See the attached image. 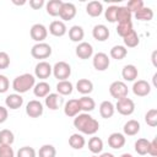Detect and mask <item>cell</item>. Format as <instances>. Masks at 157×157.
<instances>
[{
  "mask_svg": "<svg viewBox=\"0 0 157 157\" xmlns=\"http://www.w3.org/2000/svg\"><path fill=\"white\" fill-rule=\"evenodd\" d=\"M75 53L80 59L86 60V59H90L93 55V47L88 42H81L75 48Z\"/></svg>",
  "mask_w": 157,
  "mask_h": 157,
  "instance_id": "cell-11",
  "label": "cell"
},
{
  "mask_svg": "<svg viewBox=\"0 0 157 157\" xmlns=\"http://www.w3.org/2000/svg\"><path fill=\"white\" fill-rule=\"evenodd\" d=\"M72 90H74V86L70 81L67 80H64V81H59L56 83V91H58V94H61V96H69L72 93Z\"/></svg>",
  "mask_w": 157,
  "mask_h": 157,
  "instance_id": "cell-31",
  "label": "cell"
},
{
  "mask_svg": "<svg viewBox=\"0 0 157 157\" xmlns=\"http://www.w3.org/2000/svg\"><path fill=\"white\" fill-rule=\"evenodd\" d=\"M109 64H110V60L105 53L99 52V53H96L93 55L92 65L97 71H105L109 67Z\"/></svg>",
  "mask_w": 157,
  "mask_h": 157,
  "instance_id": "cell-7",
  "label": "cell"
},
{
  "mask_svg": "<svg viewBox=\"0 0 157 157\" xmlns=\"http://www.w3.org/2000/svg\"><path fill=\"white\" fill-rule=\"evenodd\" d=\"M36 85V77L32 74H22L20 76H16L12 81V88L16 93L22 94L28 92L31 88H33Z\"/></svg>",
  "mask_w": 157,
  "mask_h": 157,
  "instance_id": "cell-2",
  "label": "cell"
},
{
  "mask_svg": "<svg viewBox=\"0 0 157 157\" xmlns=\"http://www.w3.org/2000/svg\"><path fill=\"white\" fill-rule=\"evenodd\" d=\"M145 121L151 128H155L157 125V109L156 108L147 110V113L145 114Z\"/></svg>",
  "mask_w": 157,
  "mask_h": 157,
  "instance_id": "cell-40",
  "label": "cell"
},
{
  "mask_svg": "<svg viewBox=\"0 0 157 157\" xmlns=\"http://www.w3.org/2000/svg\"><path fill=\"white\" fill-rule=\"evenodd\" d=\"M135 18L139 20V21H151L153 18V11L151 7H142L140 9L139 11H136L134 13Z\"/></svg>",
  "mask_w": 157,
  "mask_h": 157,
  "instance_id": "cell-33",
  "label": "cell"
},
{
  "mask_svg": "<svg viewBox=\"0 0 157 157\" xmlns=\"http://www.w3.org/2000/svg\"><path fill=\"white\" fill-rule=\"evenodd\" d=\"M114 107H115V110H118V113L121 115H131L135 112V103L132 99L128 97L118 99Z\"/></svg>",
  "mask_w": 157,
  "mask_h": 157,
  "instance_id": "cell-6",
  "label": "cell"
},
{
  "mask_svg": "<svg viewBox=\"0 0 157 157\" xmlns=\"http://www.w3.org/2000/svg\"><path fill=\"white\" fill-rule=\"evenodd\" d=\"M23 104V98L21 94L18 93H11L5 98V105L6 108H10L12 110H16L18 108H21Z\"/></svg>",
  "mask_w": 157,
  "mask_h": 157,
  "instance_id": "cell-14",
  "label": "cell"
},
{
  "mask_svg": "<svg viewBox=\"0 0 157 157\" xmlns=\"http://www.w3.org/2000/svg\"><path fill=\"white\" fill-rule=\"evenodd\" d=\"M80 104L78 99H69L64 105V113L69 118H75L77 114H80Z\"/></svg>",
  "mask_w": 157,
  "mask_h": 157,
  "instance_id": "cell-15",
  "label": "cell"
},
{
  "mask_svg": "<svg viewBox=\"0 0 157 157\" xmlns=\"http://www.w3.org/2000/svg\"><path fill=\"white\" fill-rule=\"evenodd\" d=\"M83 37H85V31H83V28L81 27V26H78V25H75V26H72L70 29H69V38L72 40V42H76V43H81L82 42V39H83Z\"/></svg>",
  "mask_w": 157,
  "mask_h": 157,
  "instance_id": "cell-28",
  "label": "cell"
},
{
  "mask_svg": "<svg viewBox=\"0 0 157 157\" xmlns=\"http://www.w3.org/2000/svg\"><path fill=\"white\" fill-rule=\"evenodd\" d=\"M110 56L115 60H123L128 55V49L124 45H114L110 49Z\"/></svg>",
  "mask_w": 157,
  "mask_h": 157,
  "instance_id": "cell-36",
  "label": "cell"
},
{
  "mask_svg": "<svg viewBox=\"0 0 157 157\" xmlns=\"http://www.w3.org/2000/svg\"><path fill=\"white\" fill-rule=\"evenodd\" d=\"M98 157H115L113 153H110V152H103V153H101Z\"/></svg>",
  "mask_w": 157,
  "mask_h": 157,
  "instance_id": "cell-50",
  "label": "cell"
},
{
  "mask_svg": "<svg viewBox=\"0 0 157 157\" xmlns=\"http://www.w3.org/2000/svg\"><path fill=\"white\" fill-rule=\"evenodd\" d=\"M109 93H110V96L113 98H115L118 101V99L128 97L129 90H128V86L125 85V82H123V81H114L109 86Z\"/></svg>",
  "mask_w": 157,
  "mask_h": 157,
  "instance_id": "cell-5",
  "label": "cell"
},
{
  "mask_svg": "<svg viewBox=\"0 0 157 157\" xmlns=\"http://www.w3.org/2000/svg\"><path fill=\"white\" fill-rule=\"evenodd\" d=\"M92 36L98 42H104L109 37V29L105 25H96L92 29Z\"/></svg>",
  "mask_w": 157,
  "mask_h": 157,
  "instance_id": "cell-17",
  "label": "cell"
},
{
  "mask_svg": "<svg viewBox=\"0 0 157 157\" xmlns=\"http://www.w3.org/2000/svg\"><path fill=\"white\" fill-rule=\"evenodd\" d=\"M15 141V135L11 130L4 129L0 131V145H9L11 146Z\"/></svg>",
  "mask_w": 157,
  "mask_h": 157,
  "instance_id": "cell-37",
  "label": "cell"
},
{
  "mask_svg": "<svg viewBox=\"0 0 157 157\" xmlns=\"http://www.w3.org/2000/svg\"><path fill=\"white\" fill-rule=\"evenodd\" d=\"M140 128H141V125H140V123H139L137 120L130 119V120H128V121L124 124L123 131H124V134L128 135V136H134V135H136V134L140 131Z\"/></svg>",
  "mask_w": 157,
  "mask_h": 157,
  "instance_id": "cell-24",
  "label": "cell"
},
{
  "mask_svg": "<svg viewBox=\"0 0 157 157\" xmlns=\"http://www.w3.org/2000/svg\"><path fill=\"white\" fill-rule=\"evenodd\" d=\"M45 5L44 0H29V6L33 10H39Z\"/></svg>",
  "mask_w": 157,
  "mask_h": 157,
  "instance_id": "cell-48",
  "label": "cell"
},
{
  "mask_svg": "<svg viewBox=\"0 0 157 157\" xmlns=\"http://www.w3.org/2000/svg\"><path fill=\"white\" fill-rule=\"evenodd\" d=\"M114 112H115V107L110 101H103L99 104V114L102 118L109 119L114 115Z\"/></svg>",
  "mask_w": 157,
  "mask_h": 157,
  "instance_id": "cell-22",
  "label": "cell"
},
{
  "mask_svg": "<svg viewBox=\"0 0 157 157\" xmlns=\"http://www.w3.org/2000/svg\"><path fill=\"white\" fill-rule=\"evenodd\" d=\"M66 32H67V28H66V25L63 21L56 20V21H53L49 25V33L54 37H63Z\"/></svg>",
  "mask_w": 157,
  "mask_h": 157,
  "instance_id": "cell-16",
  "label": "cell"
},
{
  "mask_svg": "<svg viewBox=\"0 0 157 157\" xmlns=\"http://www.w3.org/2000/svg\"><path fill=\"white\" fill-rule=\"evenodd\" d=\"M12 2H13L15 5H25V4H26V1H21V2H17V1H15V0H13Z\"/></svg>",
  "mask_w": 157,
  "mask_h": 157,
  "instance_id": "cell-51",
  "label": "cell"
},
{
  "mask_svg": "<svg viewBox=\"0 0 157 157\" xmlns=\"http://www.w3.org/2000/svg\"><path fill=\"white\" fill-rule=\"evenodd\" d=\"M132 92L137 97H145L151 92V85L145 80H137L132 85Z\"/></svg>",
  "mask_w": 157,
  "mask_h": 157,
  "instance_id": "cell-13",
  "label": "cell"
},
{
  "mask_svg": "<svg viewBox=\"0 0 157 157\" xmlns=\"http://www.w3.org/2000/svg\"><path fill=\"white\" fill-rule=\"evenodd\" d=\"M33 93L38 98H45L50 93V85L45 81H40L36 83L33 87Z\"/></svg>",
  "mask_w": 157,
  "mask_h": 157,
  "instance_id": "cell-21",
  "label": "cell"
},
{
  "mask_svg": "<svg viewBox=\"0 0 157 157\" xmlns=\"http://www.w3.org/2000/svg\"><path fill=\"white\" fill-rule=\"evenodd\" d=\"M137 75H139V71H137V67L132 64H128L123 67L121 70V76L125 81H135L137 78Z\"/></svg>",
  "mask_w": 157,
  "mask_h": 157,
  "instance_id": "cell-23",
  "label": "cell"
},
{
  "mask_svg": "<svg viewBox=\"0 0 157 157\" xmlns=\"http://www.w3.org/2000/svg\"><path fill=\"white\" fill-rule=\"evenodd\" d=\"M56 150L53 145H43L38 151V157H55Z\"/></svg>",
  "mask_w": 157,
  "mask_h": 157,
  "instance_id": "cell-38",
  "label": "cell"
},
{
  "mask_svg": "<svg viewBox=\"0 0 157 157\" xmlns=\"http://www.w3.org/2000/svg\"><path fill=\"white\" fill-rule=\"evenodd\" d=\"M148 145H150V141L147 140V139H144V137H141V139H137L136 140V142H135V151H136V153L137 155H140V156H145V155H147V151H148Z\"/></svg>",
  "mask_w": 157,
  "mask_h": 157,
  "instance_id": "cell-34",
  "label": "cell"
},
{
  "mask_svg": "<svg viewBox=\"0 0 157 157\" xmlns=\"http://www.w3.org/2000/svg\"><path fill=\"white\" fill-rule=\"evenodd\" d=\"M86 12L91 17H98L103 12V5L99 1H90L86 5Z\"/></svg>",
  "mask_w": 157,
  "mask_h": 157,
  "instance_id": "cell-25",
  "label": "cell"
},
{
  "mask_svg": "<svg viewBox=\"0 0 157 157\" xmlns=\"http://www.w3.org/2000/svg\"><path fill=\"white\" fill-rule=\"evenodd\" d=\"M74 126L85 135H94L99 130V123L88 113L77 114L74 119Z\"/></svg>",
  "mask_w": 157,
  "mask_h": 157,
  "instance_id": "cell-1",
  "label": "cell"
},
{
  "mask_svg": "<svg viewBox=\"0 0 157 157\" xmlns=\"http://www.w3.org/2000/svg\"><path fill=\"white\" fill-rule=\"evenodd\" d=\"M0 157H15V152L9 145H0Z\"/></svg>",
  "mask_w": 157,
  "mask_h": 157,
  "instance_id": "cell-44",
  "label": "cell"
},
{
  "mask_svg": "<svg viewBox=\"0 0 157 157\" xmlns=\"http://www.w3.org/2000/svg\"><path fill=\"white\" fill-rule=\"evenodd\" d=\"M123 40H124L125 48H126V47H128V48H135V47H137L139 43H140V38H139V36H137V33H136L135 31H131L128 36H125V37L123 38Z\"/></svg>",
  "mask_w": 157,
  "mask_h": 157,
  "instance_id": "cell-35",
  "label": "cell"
},
{
  "mask_svg": "<svg viewBox=\"0 0 157 157\" xmlns=\"http://www.w3.org/2000/svg\"><path fill=\"white\" fill-rule=\"evenodd\" d=\"M88 150L93 153V155H98L102 152L103 150V141L102 139L97 137V136H92L88 140Z\"/></svg>",
  "mask_w": 157,
  "mask_h": 157,
  "instance_id": "cell-30",
  "label": "cell"
},
{
  "mask_svg": "<svg viewBox=\"0 0 157 157\" xmlns=\"http://www.w3.org/2000/svg\"><path fill=\"white\" fill-rule=\"evenodd\" d=\"M131 12H136V11H139L140 9H142L144 7V1L142 0H130V1H128V4L125 5Z\"/></svg>",
  "mask_w": 157,
  "mask_h": 157,
  "instance_id": "cell-43",
  "label": "cell"
},
{
  "mask_svg": "<svg viewBox=\"0 0 157 157\" xmlns=\"http://www.w3.org/2000/svg\"><path fill=\"white\" fill-rule=\"evenodd\" d=\"M59 16L63 20V22L64 21H71L76 16V6L72 2H63Z\"/></svg>",
  "mask_w": 157,
  "mask_h": 157,
  "instance_id": "cell-12",
  "label": "cell"
},
{
  "mask_svg": "<svg viewBox=\"0 0 157 157\" xmlns=\"http://www.w3.org/2000/svg\"><path fill=\"white\" fill-rule=\"evenodd\" d=\"M131 31H134L132 28V22H126V23H118L117 26V33L124 38L125 36H128Z\"/></svg>",
  "mask_w": 157,
  "mask_h": 157,
  "instance_id": "cell-39",
  "label": "cell"
},
{
  "mask_svg": "<svg viewBox=\"0 0 157 157\" xmlns=\"http://www.w3.org/2000/svg\"><path fill=\"white\" fill-rule=\"evenodd\" d=\"M147 153L152 157H156L157 156V140L153 139L152 141H150V145H148V151Z\"/></svg>",
  "mask_w": 157,
  "mask_h": 157,
  "instance_id": "cell-47",
  "label": "cell"
},
{
  "mask_svg": "<svg viewBox=\"0 0 157 157\" xmlns=\"http://www.w3.org/2000/svg\"><path fill=\"white\" fill-rule=\"evenodd\" d=\"M120 157H132V155H130V153H123Z\"/></svg>",
  "mask_w": 157,
  "mask_h": 157,
  "instance_id": "cell-52",
  "label": "cell"
},
{
  "mask_svg": "<svg viewBox=\"0 0 157 157\" xmlns=\"http://www.w3.org/2000/svg\"><path fill=\"white\" fill-rule=\"evenodd\" d=\"M44 103L47 108H49L50 110H56L59 109V105H60V96L58 93H49L44 98Z\"/></svg>",
  "mask_w": 157,
  "mask_h": 157,
  "instance_id": "cell-29",
  "label": "cell"
},
{
  "mask_svg": "<svg viewBox=\"0 0 157 157\" xmlns=\"http://www.w3.org/2000/svg\"><path fill=\"white\" fill-rule=\"evenodd\" d=\"M117 9H118V6H115V5H110V6H108L107 10H104V17H105V20H107L108 22H110V23L115 22Z\"/></svg>",
  "mask_w": 157,
  "mask_h": 157,
  "instance_id": "cell-42",
  "label": "cell"
},
{
  "mask_svg": "<svg viewBox=\"0 0 157 157\" xmlns=\"http://www.w3.org/2000/svg\"><path fill=\"white\" fill-rule=\"evenodd\" d=\"M108 145L109 147L114 150H119L125 145V136L121 132H113L108 137Z\"/></svg>",
  "mask_w": 157,
  "mask_h": 157,
  "instance_id": "cell-18",
  "label": "cell"
},
{
  "mask_svg": "<svg viewBox=\"0 0 157 157\" xmlns=\"http://www.w3.org/2000/svg\"><path fill=\"white\" fill-rule=\"evenodd\" d=\"M78 104H80V109L83 110L85 113H90L96 108V102L90 96H82L81 98H78Z\"/></svg>",
  "mask_w": 157,
  "mask_h": 157,
  "instance_id": "cell-26",
  "label": "cell"
},
{
  "mask_svg": "<svg viewBox=\"0 0 157 157\" xmlns=\"http://www.w3.org/2000/svg\"><path fill=\"white\" fill-rule=\"evenodd\" d=\"M43 104L37 99H32L26 104V114L29 118H39L43 114Z\"/></svg>",
  "mask_w": 157,
  "mask_h": 157,
  "instance_id": "cell-10",
  "label": "cell"
},
{
  "mask_svg": "<svg viewBox=\"0 0 157 157\" xmlns=\"http://www.w3.org/2000/svg\"><path fill=\"white\" fill-rule=\"evenodd\" d=\"M64 1L61 0H50L45 4V10H47V13L55 17V16H59V12H60V9H61V5H63Z\"/></svg>",
  "mask_w": 157,
  "mask_h": 157,
  "instance_id": "cell-27",
  "label": "cell"
},
{
  "mask_svg": "<svg viewBox=\"0 0 157 157\" xmlns=\"http://www.w3.org/2000/svg\"><path fill=\"white\" fill-rule=\"evenodd\" d=\"M29 34L33 40H36L37 43H42L48 36V29L42 23H34L29 29Z\"/></svg>",
  "mask_w": 157,
  "mask_h": 157,
  "instance_id": "cell-8",
  "label": "cell"
},
{
  "mask_svg": "<svg viewBox=\"0 0 157 157\" xmlns=\"http://www.w3.org/2000/svg\"><path fill=\"white\" fill-rule=\"evenodd\" d=\"M131 17H132V12L126 6H118L117 16H115V22H118V23L131 22Z\"/></svg>",
  "mask_w": 157,
  "mask_h": 157,
  "instance_id": "cell-19",
  "label": "cell"
},
{
  "mask_svg": "<svg viewBox=\"0 0 157 157\" xmlns=\"http://www.w3.org/2000/svg\"><path fill=\"white\" fill-rule=\"evenodd\" d=\"M92 157H98V156H97V155H93V156H92Z\"/></svg>",
  "mask_w": 157,
  "mask_h": 157,
  "instance_id": "cell-53",
  "label": "cell"
},
{
  "mask_svg": "<svg viewBox=\"0 0 157 157\" xmlns=\"http://www.w3.org/2000/svg\"><path fill=\"white\" fill-rule=\"evenodd\" d=\"M86 144L85 137L81 134H72L69 137V145L74 148V150H81Z\"/></svg>",
  "mask_w": 157,
  "mask_h": 157,
  "instance_id": "cell-32",
  "label": "cell"
},
{
  "mask_svg": "<svg viewBox=\"0 0 157 157\" xmlns=\"http://www.w3.org/2000/svg\"><path fill=\"white\" fill-rule=\"evenodd\" d=\"M55 78H58L59 81H64L67 80L71 75V66L66 63V61H58L54 64L53 66V72Z\"/></svg>",
  "mask_w": 157,
  "mask_h": 157,
  "instance_id": "cell-3",
  "label": "cell"
},
{
  "mask_svg": "<svg viewBox=\"0 0 157 157\" xmlns=\"http://www.w3.org/2000/svg\"><path fill=\"white\" fill-rule=\"evenodd\" d=\"M10 66V56L6 52H0V70L7 69Z\"/></svg>",
  "mask_w": 157,
  "mask_h": 157,
  "instance_id": "cell-45",
  "label": "cell"
},
{
  "mask_svg": "<svg viewBox=\"0 0 157 157\" xmlns=\"http://www.w3.org/2000/svg\"><path fill=\"white\" fill-rule=\"evenodd\" d=\"M7 115H9V112H7V108L0 105V124L5 123L6 119H7Z\"/></svg>",
  "mask_w": 157,
  "mask_h": 157,
  "instance_id": "cell-49",
  "label": "cell"
},
{
  "mask_svg": "<svg viewBox=\"0 0 157 157\" xmlns=\"http://www.w3.org/2000/svg\"><path fill=\"white\" fill-rule=\"evenodd\" d=\"M10 88V81L5 75H0V93L7 92Z\"/></svg>",
  "mask_w": 157,
  "mask_h": 157,
  "instance_id": "cell-46",
  "label": "cell"
},
{
  "mask_svg": "<svg viewBox=\"0 0 157 157\" xmlns=\"http://www.w3.org/2000/svg\"><path fill=\"white\" fill-rule=\"evenodd\" d=\"M31 55L34 59H47L52 55V47L48 43H36L31 49Z\"/></svg>",
  "mask_w": 157,
  "mask_h": 157,
  "instance_id": "cell-4",
  "label": "cell"
},
{
  "mask_svg": "<svg viewBox=\"0 0 157 157\" xmlns=\"http://www.w3.org/2000/svg\"><path fill=\"white\" fill-rule=\"evenodd\" d=\"M76 90H77L78 93H81L83 96H87L93 91V83L88 78H80L76 82Z\"/></svg>",
  "mask_w": 157,
  "mask_h": 157,
  "instance_id": "cell-20",
  "label": "cell"
},
{
  "mask_svg": "<svg viewBox=\"0 0 157 157\" xmlns=\"http://www.w3.org/2000/svg\"><path fill=\"white\" fill-rule=\"evenodd\" d=\"M53 72V66L48 61H39L34 67V77L45 80Z\"/></svg>",
  "mask_w": 157,
  "mask_h": 157,
  "instance_id": "cell-9",
  "label": "cell"
},
{
  "mask_svg": "<svg viewBox=\"0 0 157 157\" xmlns=\"http://www.w3.org/2000/svg\"><path fill=\"white\" fill-rule=\"evenodd\" d=\"M16 157H36V150L29 146L20 147L16 153Z\"/></svg>",
  "mask_w": 157,
  "mask_h": 157,
  "instance_id": "cell-41",
  "label": "cell"
}]
</instances>
